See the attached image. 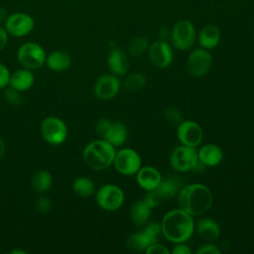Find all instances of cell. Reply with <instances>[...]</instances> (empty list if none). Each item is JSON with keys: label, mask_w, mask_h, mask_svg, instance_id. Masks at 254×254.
I'll return each mask as SVG.
<instances>
[{"label": "cell", "mask_w": 254, "mask_h": 254, "mask_svg": "<svg viewBox=\"0 0 254 254\" xmlns=\"http://www.w3.org/2000/svg\"><path fill=\"white\" fill-rule=\"evenodd\" d=\"M162 234L173 242H186L190 238L194 231V222L192 216L182 208L168 211L161 221Z\"/></svg>", "instance_id": "obj_1"}, {"label": "cell", "mask_w": 254, "mask_h": 254, "mask_svg": "<svg viewBox=\"0 0 254 254\" xmlns=\"http://www.w3.org/2000/svg\"><path fill=\"white\" fill-rule=\"evenodd\" d=\"M180 208L193 216L204 214L212 204V193L202 184H190L183 187L178 193Z\"/></svg>", "instance_id": "obj_2"}, {"label": "cell", "mask_w": 254, "mask_h": 254, "mask_svg": "<svg viewBox=\"0 0 254 254\" xmlns=\"http://www.w3.org/2000/svg\"><path fill=\"white\" fill-rule=\"evenodd\" d=\"M115 147L103 139H97L88 143L82 152L84 163L92 170L101 171L113 164Z\"/></svg>", "instance_id": "obj_3"}, {"label": "cell", "mask_w": 254, "mask_h": 254, "mask_svg": "<svg viewBox=\"0 0 254 254\" xmlns=\"http://www.w3.org/2000/svg\"><path fill=\"white\" fill-rule=\"evenodd\" d=\"M162 234L161 224L156 221L148 222L143 226L141 231L132 233L125 241L126 248L134 253L145 252L147 247L151 244L159 241V237Z\"/></svg>", "instance_id": "obj_4"}, {"label": "cell", "mask_w": 254, "mask_h": 254, "mask_svg": "<svg viewBox=\"0 0 254 254\" xmlns=\"http://www.w3.org/2000/svg\"><path fill=\"white\" fill-rule=\"evenodd\" d=\"M183 188V181L178 177H169L162 179L159 186L152 190H148L144 199L150 204V206L156 207L161 204L163 201L174 197Z\"/></svg>", "instance_id": "obj_5"}, {"label": "cell", "mask_w": 254, "mask_h": 254, "mask_svg": "<svg viewBox=\"0 0 254 254\" xmlns=\"http://www.w3.org/2000/svg\"><path fill=\"white\" fill-rule=\"evenodd\" d=\"M196 39V32L193 24L186 19L178 21L172 29L171 41L174 48L180 51L190 49Z\"/></svg>", "instance_id": "obj_6"}, {"label": "cell", "mask_w": 254, "mask_h": 254, "mask_svg": "<svg viewBox=\"0 0 254 254\" xmlns=\"http://www.w3.org/2000/svg\"><path fill=\"white\" fill-rule=\"evenodd\" d=\"M17 58L23 67L33 70L46 64L47 55L39 44L27 42L20 46L17 53Z\"/></svg>", "instance_id": "obj_7"}, {"label": "cell", "mask_w": 254, "mask_h": 254, "mask_svg": "<svg viewBox=\"0 0 254 254\" xmlns=\"http://www.w3.org/2000/svg\"><path fill=\"white\" fill-rule=\"evenodd\" d=\"M95 131L100 139H103L114 147L121 146L127 139V129L120 122H111L106 118H101L96 122Z\"/></svg>", "instance_id": "obj_8"}, {"label": "cell", "mask_w": 254, "mask_h": 254, "mask_svg": "<svg viewBox=\"0 0 254 254\" xmlns=\"http://www.w3.org/2000/svg\"><path fill=\"white\" fill-rule=\"evenodd\" d=\"M123 190L115 185H104L96 191L95 200L97 205L107 211H114L120 208L124 202Z\"/></svg>", "instance_id": "obj_9"}, {"label": "cell", "mask_w": 254, "mask_h": 254, "mask_svg": "<svg viewBox=\"0 0 254 254\" xmlns=\"http://www.w3.org/2000/svg\"><path fill=\"white\" fill-rule=\"evenodd\" d=\"M40 129L44 140L52 145H60L64 143L67 136L65 123L56 116L45 118L42 121Z\"/></svg>", "instance_id": "obj_10"}, {"label": "cell", "mask_w": 254, "mask_h": 254, "mask_svg": "<svg viewBox=\"0 0 254 254\" xmlns=\"http://www.w3.org/2000/svg\"><path fill=\"white\" fill-rule=\"evenodd\" d=\"M113 165L116 171L124 176L136 175L142 165L140 155L131 148H123L115 153Z\"/></svg>", "instance_id": "obj_11"}, {"label": "cell", "mask_w": 254, "mask_h": 254, "mask_svg": "<svg viewBox=\"0 0 254 254\" xmlns=\"http://www.w3.org/2000/svg\"><path fill=\"white\" fill-rule=\"evenodd\" d=\"M197 162L198 158L195 148L183 144L176 147L170 156V163L173 169L182 173L193 170Z\"/></svg>", "instance_id": "obj_12"}, {"label": "cell", "mask_w": 254, "mask_h": 254, "mask_svg": "<svg viewBox=\"0 0 254 254\" xmlns=\"http://www.w3.org/2000/svg\"><path fill=\"white\" fill-rule=\"evenodd\" d=\"M35 26L34 19L26 13L16 12L9 15L5 20V30L13 37H24L30 34Z\"/></svg>", "instance_id": "obj_13"}, {"label": "cell", "mask_w": 254, "mask_h": 254, "mask_svg": "<svg viewBox=\"0 0 254 254\" xmlns=\"http://www.w3.org/2000/svg\"><path fill=\"white\" fill-rule=\"evenodd\" d=\"M212 57L205 49H195L188 57L187 67L193 76L204 75L211 67Z\"/></svg>", "instance_id": "obj_14"}, {"label": "cell", "mask_w": 254, "mask_h": 254, "mask_svg": "<svg viewBox=\"0 0 254 254\" xmlns=\"http://www.w3.org/2000/svg\"><path fill=\"white\" fill-rule=\"evenodd\" d=\"M177 136L183 145L195 148L200 144L203 132L196 122L192 120H185L178 124Z\"/></svg>", "instance_id": "obj_15"}, {"label": "cell", "mask_w": 254, "mask_h": 254, "mask_svg": "<svg viewBox=\"0 0 254 254\" xmlns=\"http://www.w3.org/2000/svg\"><path fill=\"white\" fill-rule=\"evenodd\" d=\"M149 59L159 68L168 67L174 59L173 49L165 40L155 41L149 47Z\"/></svg>", "instance_id": "obj_16"}, {"label": "cell", "mask_w": 254, "mask_h": 254, "mask_svg": "<svg viewBox=\"0 0 254 254\" xmlns=\"http://www.w3.org/2000/svg\"><path fill=\"white\" fill-rule=\"evenodd\" d=\"M120 90V80L115 74H103L95 81L94 95L102 100H108L117 95Z\"/></svg>", "instance_id": "obj_17"}, {"label": "cell", "mask_w": 254, "mask_h": 254, "mask_svg": "<svg viewBox=\"0 0 254 254\" xmlns=\"http://www.w3.org/2000/svg\"><path fill=\"white\" fill-rule=\"evenodd\" d=\"M162 179L160 172L151 166L141 167L136 173V182L138 186L147 191L156 189Z\"/></svg>", "instance_id": "obj_18"}, {"label": "cell", "mask_w": 254, "mask_h": 254, "mask_svg": "<svg viewBox=\"0 0 254 254\" xmlns=\"http://www.w3.org/2000/svg\"><path fill=\"white\" fill-rule=\"evenodd\" d=\"M107 65L113 74L117 76L125 74L129 68V60L126 53L120 48L111 49L107 58Z\"/></svg>", "instance_id": "obj_19"}, {"label": "cell", "mask_w": 254, "mask_h": 254, "mask_svg": "<svg viewBox=\"0 0 254 254\" xmlns=\"http://www.w3.org/2000/svg\"><path fill=\"white\" fill-rule=\"evenodd\" d=\"M197 235L206 242H214L220 235V227L218 223L209 217L199 219L195 226Z\"/></svg>", "instance_id": "obj_20"}, {"label": "cell", "mask_w": 254, "mask_h": 254, "mask_svg": "<svg viewBox=\"0 0 254 254\" xmlns=\"http://www.w3.org/2000/svg\"><path fill=\"white\" fill-rule=\"evenodd\" d=\"M198 162L206 167H214L223 159L222 150L215 144H205L197 152Z\"/></svg>", "instance_id": "obj_21"}, {"label": "cell", "mask_w": 254, "mask_h": 254, "mask_svg": "<svg viewBox=\"0 0 254 254\" xmlns=\"http://www.w3.org/2000/svg\"><path fill=\"white\" fill-rule=\"evenodd\" d=\"M152 212V207L145 200H137L134 202L130 208V219L132 223L137 227H143L146 223L149 222Z\"/></svg>", "instance_id": "obj_22"}, {"label": "cell", "mask_w": 254, "mask_h": 254, "mask_svg": "<svg viewBox=\"0 0 254 254\" xmlns=\"http://www.w3.org/2000/svg\"><path fill=\"white\" fill-rule=\"evenodd\" d=\"M197 39L202 49H205V50L214 49L219 43L220 31L217 26L213 24H208L199 31Z\"/></svg>", "instance_id": "obj_23"}, {"label": "cell", "mask_w": 254, "mask_h": 254, "mask_svg": "<svg viewBox=\"0 0 254 254\" xmlns=\"http://www.w3.org/2000/svg\"><path fill=\"white\" fill-rule=\"evenodd\" d=\"M34 74L32 70L28 68H20L10 75L9 85L19 91H26L34 84Z\"/></svg>", "instance_id": "obj_24"}, {"label": "cell", "mask_w": 254, "mask_h": 254, "mask_svg": "<svg viewBox=\"0 0 254 254\" xmlns=\"http://www.w3.org/2000/svg\"><path fill=\"white\" fill-rule=\"evenodd\" d=\"M47 66L54 71H64L71 64V58L69 54L64 51L52 52L46 59Z\"/></svg>", "instance_id": "obj_25"}, {"label": "cell", "mask_w": 254, "mask_h": 254, "mask_svg": "<svg viewBox=\"0 0 254 254\" xmlns=\"http://www.w3.org/2000/svg\"><path fill=\"white\" fill-rule=\"evenodd\" d=\"M52 183L53 179L51 174L45 170L37 171L31 179V186L38 192H45L49 190Z\"/></svg>", "instance_id": "obj_26"}, {"label": "cell", "mask_w": 254, "mask_h": 254, "mask_svg": "<svg viewBox=\"0 0 254 254\" xmlns=\"http://www.w3.org/2000/svg\"><path fill=\"white\" fill-rule=\"evenodd\" d=\"M72 190L78 196L88 197L94 192L95 186L92 180L85 177H79L73 181Z\"/></svg>", "instance_id": "obj_27"}, {"label": "cell", "mask_w": 254, "mask_h": 254, "mask_svg": "<svg viewBox=\"0 0 254 254\" xmlns=\"http://www.w3.org/2000/svg\"><path fill=\"white\" fill-rule=\"evenodd\" d=\"M146 84V77L139 72H133L128 74L123 82V86L126 90L135 91L142 89Z\"/></svg>", "instance_id": "obj_28"}, {"label": "cell", "mask_w": 254, "mask_h": 254, "mask_svg": "<svg viewBox=\"0 0 254 254\" xmlns=\"http://www.w3.org/2000/svg\"><path fill=\"white\" fill-rule=\"evenodd\" d=\"M148 40L143 36L133 38L128 44V53L132 57L142 56L148 49Z\"/></svg>", "instance_id": "obj_29"}, {"label": "cell", "mask_w": 254, "mask_h": 254, "mask_svg": "<svg viewBox=\"0 0 254 254\" xmlns=\"http://www.w3.org/2000/svg\"><path fill=\"white\" fill-rule=\"evenodd\" d=\"M20 92L21 91L8 85V87H5V91H4L5 100L11 105H14V106L19 105L22 102V97L20 95Z\"/></svg>", "instance_id": "obj_30"}, {"label": "cell", "mask_w": 254, "mask_h": 254, "mask_svg": "<svg viewBox=\"0 0 254 254\" xmlns=\"http://www.w3.org/2000/svg\"><path fill=\"white\" fill-rule=\"evenodd\" d=\"M165 117H166V119L170 122V123H172V124H179V123H181L183 120V116H182V113H181V111L178 109V108H176V107H173V106H171V107H168L167 109H166V111H165Z\"/></svg>", "instance_id": "obj_31"}, {"label": "cell", "mask_w": 254, "mask_h": 254, "mask_svg": "<svg viewBox=\"0 0 254 254\" xmlns=\"http://www.w3.org/2000/svg\"><path fill=\"white\" fill-rule=\"evenodd\" d=\"M52 202L47 196H40L36 200V208L41 213H46L51 209Z\"/></svg>", "instance_id": "obj_32"}, {"label": "cell", "mask_w": 254, "mask_h": 254, "mask_svg": "<svg viewBox=\"0 0 254 254\" xmlns=\"http://www.w3.org/2000/svg\"><path fill=\"white\" fill-rule=\"evenodd\" d=\"M10 71L9 69L0 63V89L5 88L9 85L10 82Z\"/></svg>", "instance_id": "obj_33"}, {"label": "cell", "mask_w": 254, "mask_h": 254, "mask_svg": "<svg viewBox=\"0 0 254 254\" xmlns=\"http://www.w3.org/2000/svg\"><path fill=\"white\" fill-rule=\"evenodd\" d=\"M145 253H147V254H169L170 250L166 246L156 242V243L151 244L149 247H147V249L145 250Z\"/></svg>", "instance_id": "obj_34"}, {"label": "cell", "mask_w": 254, "mask_h": 254, "mask_svg": "<svg viewBox=\"0 0 254 254\" xmlns=\"http://www.w3.org/2000/svg\"><path fill=\"white\" fill-rule=\"evenodd\" d=\"M220 249L213 244H205L196 250V254H220Z\"/></svg>", "instance_id": "obj_35"}, {"label": "cell", "mask_w": 254, "mask_h": 254, "mask_svg": "<svg viewBox=\"0 0 254 254\" xmlns=\"http://www.w3.org/2000/svg\"><path fill=\"white\" fill-rule=\"evenodd\" d=\"M172 252L173 254H190L191 250L184 242H180V243H176Z\"/></svg>", "instance_id": "obj_36"}, {"label": "cell", "mask_w": 254, "mask_h": 254, "mask_svg": "<svg viewBox=\"0 0 254 254\" xmlns=\"http://www.w3.org/2000/svg\"><path fill=\"white\" fill-rule=\"evenodd\" d=\"M8 42V33L5 28L0 26V51H2Z\"/></svg>", "instance_id": "obj_37"}, {"label": "cell", "mask_w": 254, "mask_h": 254, "mask_svg": "<svg viewBox=\"0 0 254 254\" xmlns=\"http://www.w3.org/2000/svg\"><path fill=\"white\" fill-rule=\"evenodd\" d=\"M158 35L160 37V40H166L170 35V30L167 27H161L158 32Z\"/></svg>", "instance_id": "obj_38"}, {"label": "cell", "mask_w": 254, "mask_h": 254, "mask_svg": "<svg viewBox=\"0 0 254 254\" xmlns=\"http://www.w3.org/2000/svg\"><path fill=\"white\" fill-rule=\"evenodd\" d=\"M5 150H6L5 142H4V140L0 137V160H1V159H2V157L4 156V154H5Z\"/></svg>", "instance_id": "obj_39"}]
</instances>
